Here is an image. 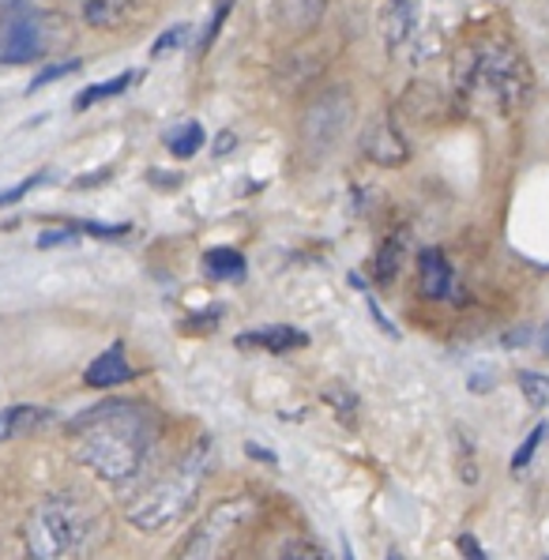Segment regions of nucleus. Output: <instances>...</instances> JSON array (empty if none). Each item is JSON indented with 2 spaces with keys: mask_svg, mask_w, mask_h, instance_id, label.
<instances>
[{
  "mask_svg": "<svg viewBox=\"0 0 549 560\" xmlns=\"http://www.w3.org/2000/svg\"><path fill=\"white\" fill-rule=\"evenodd\" d=\"M388 560H399V553H392V557H388Z\"/></svg>",
  "mask_w": 549,
  "mask_h": 560,
  "instance_id": "35",
  "label": "nucleus"
},
{
  "mask_svg": "<svg viewBox=\"0 0 549 560\" xmlns=\"http://www.w3.org/2000/svg\"><path fill=\"white\" fill-rule=\"evenodd\" d=\"M369 313H373V320L381 324V331H388V335H396V327H392V320L388 316L381 313V308H376V301H369Z\"/></svg>",
  "mask_w": 549,
  "mask_h": 560,
  "instance_id": "31",
  "label": "nucleus"
},
{
  "mask_svg": "<svg viewBox=\"0 0 549 560\" xmlns=\"http://www.w3.org/2000/svg\"><path fill=\"white\" fill-rule=\"evenodd\" d=\"M132 80H136L132 72H121V75H114V80L94 83V88L75 94V109H87V106H98V102H106V98H117V94L128 91V83H132Z\"/></svg>",
  "mask_w": 549,
  "mask_h": 560,
  "instance_id": "19",
  "label": "nucleus"
},
{
  "mask_svg": "<svg viewBox=\"0 0 549 560\" xmlns=\"http://www.w3.org/2000/svg\"><path fill=\"white\" fill-rule=\"evenodd\" d=\"M342 560H354V553H350V546L342 541Z\"/></svg>",
  "mask_w": 549,
  "mask_h": 560,
  "instance_id": "34",
  "label": "nucleus"
},
{
  "mask_svg": "<svg viewBox=\"0 0 549 560\" xmlns=\"http://www.w3.org/2000/svg\"><path fill=\"white\" fill-rule=\"evenodd\" d=\"M230 148H234V136L226 132V136H222V140H219V154H226Z\"/></svg>",
  "mask_w": 549,
  "mask_h": 560,
  "instance_id": "33",
  "label": "nucleus"
},
{
  "mask_svg": "<svg viewBox=\"0 0 549 560\" xmlns=\"http://www.w3.org/2000/svg\"><path fill=\"white\" fill-rule=\"evenodd\" d=\"M519 392H523V399L530 402V410H546L549 407V376L523 369V373H519Z\"/></svg>",
  "mask_w": 549,
  "mask_h": 560,
  "instance_id": "20",
  "label": "nucleus"
},
{
  "mask_svg": "<svg viewBox=\"0 0 549 560\" xmlns=\"http://www.w3.org/2000/svg\"><path fill=\"white\" fill-rule=\"evenodd\" d=\"M456 546H459L463 560H489V557H486V549L478 546V538H475V534H467V530H463L459 538H456Z\"/></svg>",
  "mask_w": 549,
  "mask_h": 560,
  "instance_id": "28",
  "label": "nucleus"
},
{
  "mask_svg": "<svg viewBox=\"0 0 549 560\" xmlns=\"http://www.w3.org/2000/svg\"><path fill=\"white\" fill-rule=\"evenodd\" d=\"M38 8H34V0H0V27H8V23H20L34 15Z\"/></svg>",
  "mask_w": 549,
  "mask_h": 560,
  "instance_id": "25",
  "label": "nucleus"
},
{
  "mask_svg": "<svg viewBox=\"0 0 549 560\" xmlns=\"http://www.w3.org/2000/svg\"><path fill=\"white\" fill-rule=\"evenodd\" d=\"M49 418H54V413H49L46 407H8V410H0V444L34 433V429H42Z\"/></svg>",
  "mask_w": 549,
  "mask_h": 560,
  "instance_id": "15",
  "label": "nucleus"
},
{
  "mask_svg": "<svg viewBox=\"0 0 549 560\" xmlns=\"http://www.w3.org/2000/svg\"><path fill=\"white\" fill-rule=\"evenodd\" d=\"M140 15V0H83V23L91 31H125Z\"/></svg>",
  "mask_w": 549,
  "mask_h": 560,
  "instance_id": "11",
  "label": "nucleus"
},
{
  "mask_svg": "<svg viewBox=\"0 0 549 560\" xmlns=\"http://www.w3.org/2000/svg\"><path fill=\"white\" fill-rule=\"evenodd\" d=\"M365 159H373L376 166H402L410 159L407 140L399 136V128L392 125V117H376L362 136Z\"/></svg>",
  "mask_w": 549,
  "mask_h": 560,
  "instance_id": "8",
  "label": "nucleus"
},
{
  "mask_svg": "<svg viewBox=\"0 0 549 560\" xmlns=\"http://www.w3.org/2000/svg\"><path fill=\"white\" fill-rule=\"evenodd\" d=\"M203 271L211 275V279H222V282H234L245 275V256L237 253V248H208L203 253Z\"/></svg>",
  "mask_w": 549,
  "mask_h": 560,
  "instance_id": "17",
  "label": "nucleus"
},
{
  "mask_svg": "<svg viewBox=\"0 0 549 560\" xmlns=\"http://www.w3.org/2000/svg\"><path fill=\"white\" fill-rule=\"evenodd\" d=\"M347 125H350V94L342 88L320 94L302 117V148L308 151V159H324L328 151H336Z\"/></svg>",
  "mask_w": 549,
  "mask_h": 560,
  "instance_id": "6",
  "label": "nucleus"
},
{
  "mask_svg": "<svg viewBox=\"0 0 549 560\" xmlns=\"http://www.w3.org/2000/svg\"><path fill=\"white\" fill-rule=\"evenodd\" d=\"M208 470H211V436H200L174 467L154 481L148 493H140V501L128 508V523L143 534H154L170 527V523H177L196 504L203 481H208Z\"/></svg>",
  "mask_w": 549,
  "mask_h": 560,
  "instance_id": "3",
  "label": "nucleus"
},
{
  "mask_svg": "<svg viewBox=\"0 0 549 560\" xmlns=\"http://www.w3.org/2000/svg\"><path fill=\"white\" fill-rule=\"evenodd\" d=\"M83 234H94V237H125L128 226H98V222H83Z\"/></svg>",
  "mask_w": 549,
  "mask_h": 560,
  "instance_id": "30",
  "label": "nucleus"
},
{
  "mask_svg": "<svg viewBox=\"0 0 549 560\" xmlns=\"http://www.w3.org/2000/svg\"><path fill=\"white\" fill-rule=\"evenodd\" d=\"M185 38H188V27H185V23H177V27H170L166 34H162L159 42H154V46H151V54H154V57H162V54H166V49L185 46Z\"/></svg>",
  "mask_w": 549,
  "mask_h": 560,
  "instance_id": "27",
  "label": "nucleus"
},
{
  "mask_svg": "<svg viewBox=\"0 0 549 560\" xmlns=\"http://www.w3.org/2000/svg\"><path fill=\"white\" fill-rule=\"evenodd\" d=\"M68 241H75V230H46V234L38 237V248H54V245H68Z\"/></svg>",
  "mask_w": 549,
  "mask_h": 560,
  "instance_id": "29",
  "label": "nucleus"
},
{
  "mask_svg": "<svg viewBox=\"0 0 549 560\" xmlns=\"http://www.w3.org/2000/svg\"><path fill=\"white\" fill-rule=\"evenodd\" d=\"M136 376V369L128 365V354H125V347L117 342V347H109V350H102L98 358L91 361L87 369H83V384L87 387H117V384H128Z\"/></svg>",
  "mask_w": 549,
  "mask_h": 560,
  "instance_id": "10",
  "label": "nucleus"
},
{
  "mask_svg": "<svg viewBox=\"0 0 549 560\" xmlns=\"http://www.w3.org/2000/svg\"><path fill=\"white\" fill-rule=\"evenodd\" d=\"M279 560H328V557H324V549L316 546V541H308V538H290L287 546H282Z\"/></svg>",
  "mask_w": 549,
  "mask_h": 560,
  "instance_id": "22",
  "label": "nucleus"
},
{
  "mask_svg": "<svg viewBox=\"0 0 549 560\" xmlns=\"http://www.w3.org/2000/svg\"><path fill=\"white\" fill-rule=\"evenodd\" d=\"M402 256H407V230H396V234L384 237L381 253H376V282H384V287L396 282Z\"/></svg>",
  "mask_w": 549,
  "mask_h": 560,
  "instance_id": "16",
  "label": "nucleus"
},
{
  "mask_svg": "<svg viewBox=\"0 0 549 560\" xmlns=\"http://www.w3.org/2000/svg\"><path fill=\"white\" fill-rule=\"evenodd\" d=\"M75 541V508L68 497H46L31 508L23 523V553L27 560H65Z\"/></svg>",
  "mask_w": 549,
  "mask_h": 560,
  "instance_id": "4",
  "label": "nucleus"
},
{
  "mask_svg": "<svg viewBox=\"0 0 549 560\" xmlns=\"http://www.w3.org/2000/svg\"><path fill=\"white\" fill-rule=\"evenodd\" d=\"M456 91L482 114L516 117L530 98V68L512 42L482 38L459 54Z\"/></svg>",
  "mask_w": 549,
  "mask_h": 560,
  "instance_id": "2",
  "label": "nucleus"
},
{
  "mask_svg": "<svg viewBox=\"0 0 549 560\" xmlns=\"http://www.w3.org/2000/svg\"><path fill=\"white\" fill-rule=\"evenodd\" d=\"M46 54H49V34L42 12L0 27V65H34V60H42Z\"/></svg>",
  "mask_w": 549,
  "mask_h": 560,
  "instance_id": "7",
  "label": "nucleus"
},
{
  "mask_svg": "<svg viewBox=\"0 0 549 560\" xmlns=\"http://www.w3.org/2000/svg\"><path fill=\"white\" fill-rule=\"evenodd\" d=\"M418 27V0H388V12H384V46L388 54L407 46L414 38Z\"/></svg>",
  "mask_w": 549,
  "mask_h": 560,
  "instance_id": "14",
  "label": "nucleus"
},
{
  "mask_svg": "<svg viewBox=\"0 0 549 560\" xmlns=\"http://www.w3.org/2000/svg\"><path fill=\"white\" fill-rule=\"evenodd\" d=\"M538 350H549V324L538 327Z\"/></svg>",
  "mask_w": 549,
  "mask_h": 560,
  "instance_id": "32",
  "label": "nucleus"
},
{
  "mask_svg": "<svg viewBox=\"0 0 549 560\" xmlns=\"http://www.w3.org/2000/svg\"><path fill=\"white\" fill-rule=\"evenodd\" d=\"M418 287L429 301H448L456 290V271H452L448 256L441 248H422L418 256Z\"/></svg>",
  "mask_w": 549,
  "mask_h": 560,
  "instance_id": "9",
  "label": "nucleus"
},
{
  "mask_svg": "<svg viewBox=\"0 0 549 560\" xmlns=\"http://www.w3.org/2000/svg\"><path fill=\"white\" fill-rule=\"evenodd\" d=\"M248 515H253V504L248 501L214 504L208 512V520L192 530V538H188V546L182 549L177 560H222L230 553V546L237 541Z\"/></svg>",
  "mask_w": 549,
  "mask_h": 560,
  "instance_id": "5",
  "label": "nucleus"
},
{
  "mask_svg": "<svg viewBox=\"0 0 549 560\" xmlns=\"http://www.w3.org/2000/svg\"><path fill=\"white\" fill-rule=\"evenodd\" d=\"M162 436V413L143 399H106L68 421V441L102 481H128Z\"/></svg>",
  "mask_w": 549,
  "mask_h": 560,
  "instance_id": "1",
  "label": "nucleus"
},
{
  "mask_svg": "<svg viewBox=\"0 0 549 560\" xmlns=\"http://www.w3.org/2000/svg\"><path fill=\"white\" fill-rule=\"evenodd\" d=\"M308 335L297 327H264V331H245L237 335V347L242 350H264V354H290V350L305 347Z\"/></svg>",
  "mask_w": 549,
  "mask_h": 560,
  "instance_id": "13",
  "label": "nucleus"
},
{
  "mask_svg": "<svg viewBox=\"0 0 549 560\" xmlns=\"http://www.w3.org/2000/svg\"><path fill=\"white\" fill-rule=\"evenodd\" d=\"M42 180H46V174H34V177H27V180H20V185L4 188V192H0V207H12L15 200H23V196H27L31 188H38Z\"/></svg>",
  "mask_w": 549,
  "mask_h": 560,
  "instance_id": "26",
  "label": "nucleus"
},
{
  "mask_svg": "<svg viewBox=\"0 0 549 560\" xmlns=\"http://www.w3.org/2000/svg\"><path fill=\"white\" fill-rule=\"evenodd\" d=\"M542 441H549V421H542V425H538L535 433H530L527 441L519 444V452L512 455V470H516V474L527 470V467H530V459H535V452L542 447Z\"/></svg>",
  "mask_w": 549,
  "mask_h": 560,
  "instance_id": "21",
  "label": "nucleus"
},
{
  "mask_svg": "<svg viewBox=\"0 0 549 560\" xmlns=\"http://www.w3.org/2000/svg\"><path fill=\"white\" fill-rule=\"evenodd\" d=\"M230 8H234V0H214V15H211L208 31H203V38H200V54H208V49L214 46V38H219V31H222V23H226Z\"/></svg>",
  "mask_w": 549,
  "mask_h": 560,
  "instance_id": "24",
  "label": "nucleus"
},
{
  "mask_svg": "<svg viewBox=\"0 0 549 560\" xmlns=\"http://www.w3.org/2000/svg\"><path fill=\"white\" fill-rule=\"evenodd\" d=\"M75 68H80V57H68V60H57V65H49L46 72H38L31 80V91H42L46 83H54V80H65V75H72Z\"/></svg>",
  "mask_w": 549,
  "mask_h": 560,
  "instance_id": "23",
  "label": "nucleus"
},
{
  "mask_svg": "<svg viewBox=\"0 0 549 560\" xmlns=\"http://www.w3.org/2000/svg\"><path fill=\"white\" fill-rule=\"evenodd\" d=\"M328 12V0H274V23L287 34H308Z\"/></svg>",
  "mask_w": 549,
  "mask_h": 560,
  "instance_id": "12",
  "label": "nucleus"
},
{
  "mask_svg": "<svg viewBox=\"0 0 549 560\" xmlns=\"http://www.w3.org/2000/svg\"><path fill=\"white\" fill-rule=\"evenodd\" d=\"M203 143H208V136H203V125H196V120H185L182 128H174L166 136V148L174 151V159H192Z\"/></svg>",
  "mask_w": 549,
  "mask_h": 560,
  "instance_id": "18",
  "label": "nucleus"
}]
</instances>
